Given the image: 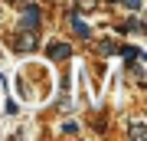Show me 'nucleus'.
I'll use <instances>...</instances> for the list:
<instances>
[{
    "instance_id": "nucleus-5",
    "label": "nucleus",
    "mask_w": 147,
    "mask_h": 141,
    "mask_svg": "<svg viewBox=\"0 0 147 141\" xmlns=\"http://www.w3.org/2000/svg\"><path fill=\"white\" fill-rule=\"evenodd\" d=\"M131 138H144V125H131Z\"/></svg>"
},
{
    "instance_id": "nucleus-3",
    "label": "nucleus",
    "mask_w": 147,
    "mask_h": 141,
    "mask_svg": "<svg viewBox=\"0 0 147 141\" xmlns=\"http://www.w3.org/2000/svg\"><path fill=\"white\" fill-rule=\"evenodd\" d=\"M72 30L79 33V36H88V26H85V20H82V16H72Z\"/></svg>"
},
{
    "instance_id": "nucleus-6",
    "label": "nucleus",
    "mask_w": 147,
    "mask_h": 141,
    "mask_svg": "<svg viewBox=\"0 0 147 141\" xmlns=\"http://www.w3.org/2000/svg\"><path fill=\"white\" fill-rule=\"evenodd\" d=\"M127 7H131V10H137V7H141V0H124Z\"/></svg>"
},
{
    "instance_id": "nucleus-7",
    "label": "nucleus",
    "mask_w": 147,
    "mask_h": 141,
    "mask_svg": "<svg viewBox=\"0 0 147 141\" xmlns=\"http://www.w3.org/2000/svg\"><path fill=\"white\" fill-rule=\"evenodd\" d=\"M95 3V0H79V7H92Z\"/></svg>"
},
{
    "instance_id": "nucleus-1",
    "label": "nucleus",
    "mask_w": 147,
    "mask_h": 141,
    "mask_svg": "<svg viewBox=\"0 0 147 141\" xmlns=\"http://www.w3.org/2000/svg\"><path fill=\"white\" fill-rule=\"evenodd\" d=\"M39 7H26V10H23V16H20V26H23V30H36V26H39Z\"/></svg>"
},
{
    "instance_id": "nucleus-2",
    "label": "nucleus",
    "mask_w": 147,
    "mask_h": 141,
    "mask_svg": "<svg viewBox=\"0 0 147 141\" xmlns=\"http://www.w3.org/2000/svg\"><path fill=\"white\" fill-rule=\"evenodd\" d=\"M69 52H72V49H69L65 43H53V46H49V56H53V59H65Z\"/></svg>"
},
{
    "instance_id": "nucleus-4",
    "label": "nucleus",
    "mask_w": 147,
    "mask_h": 141,
    "mask_svg": "<svg viewBox=\"0 0 147 141\" xmlns=\"http://www.w3.org/2000/svg\"><path fill=\"white\" fill-rule=\"evenodd\" d=\"M33 43H36V40H33L30 33H26V36H20V40H16V46H20L23 52H30V49H33Z\"/></svg>"
}]
</instances>
